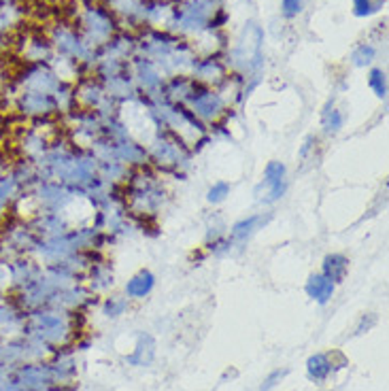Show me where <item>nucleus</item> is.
<instances>
[{
	"label": "nucleus",
	"mask_w": 389,
	"mask_h": 391,
	"mask_svg": "<svg viewBox=\"0 0 389 391\" xmlns=\"http://www.w3.org/2000/svg\"><path fill=\"white\" fill-rule=\"evenodd\" d=\"M298 5H300V0H285V9H287V13L296 11V9H298Z\"/></svg>",
	"instance_id": "nucleus-1"
}]
</instances>
